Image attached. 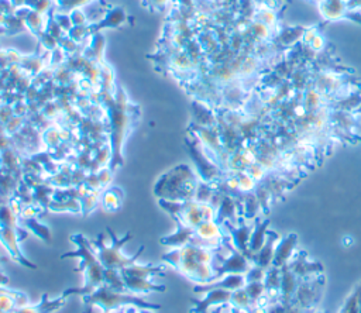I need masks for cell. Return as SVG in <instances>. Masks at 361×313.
Instances as JSON below:
<instances>
[{
  "mask_svg": "<svg viewBox=\"0 0 361 313\" xmlns=\"http://www.w3.org/2000/svg\"><path fill=\"white\" fill-rule=\"evenodd\" d=\"M310 44H312V48H314L315 51H321L322 48L325 47V41H323L322 36H319V34H316V37L314 40H312Z\"/></svg>",
  "mask_w": 361,
  "mask_h": 313,
  "instance_id": "obj_12",
  "label": "cell"
},
{
  "mask_svg": "<svg viewBox=\"0 0 361 313\" xmlns=\"http://www.w3.org/2000/svg\"><path fill=\"white\" fill-rule=\"evenodd\" d=\"M23 237L18 236L17 229L12 227H0V245L3 246V249L8 251V254L17 262H20L21 266L29 267V268H37L36 264L29 261L26 255L23 254L20 249V240Z\"/></svg>",
  "mask_w": 361,
  "mask_h": 313,
  "instance_id": "obj_4",
  "label": "cell"
},
{
  "mask_svg": "<svg viewBox=\"0 0 361 313\" xmlns=\"http://www.w3.org/2000/svg\"><path fill=\"white\" fill-rule=\"evenodd\" d=\"M165 268L158 266H151V264H138L134 262L132 266L122 270L123 277H134V278H147L153 279V277L164 275Z\"/></svg>",
  "mask_w": 361,
  "mask_h": 313,
  "instance_id": "obj_8",
  "label": "cell"
},
{
  "mask_svg": "<svg viewBox=\"0 0 361 313\" xmlns=\"http://www.w3.org/2000/svg\"><path fill=\"white\" fill-rule=\"evenodd\" d=\"M103 203L108 210H116L120 206V199L116 195H113L112 192H108V194L105 195Z\"/></svg>",
  "mask_w": 361,
  "mask_h": 313,
  "instance_id": "obj_11",
  "label": "cell"
},
{
  "mask_svg": "<svg viewBox=\"0 0 361 313\" xmlns=\"http://www.w3.org/2000/svg\"><path fill=\"white\" fill-rule=\"evenodd\" d=\"M105 285H108L109 288L114 291L119 292H127L126 290V285H125V279L122 275V271L120 270H105Z\"/></svg>",
  "mask_w": 361,
  "mask_h": 313,
  "instance_id": "obj_9",
  "label": "cell"
},
{
  "mask_svg": "<svg viewBox=\"0 0 361 313\" xmlns=\"http://www.w3.org/2000/svg\"><path fill=\"white\" fill-rule=\"evenodd\" d=\"M195 236V230L189 229L181 223H178V230L170 236L161 238V245L170 249H181L192 243Z\"/></svg>",
  "mask_w": 361,
  "mask_h": 313,
  "instance_id": "obj_7",
  "label": "cell"
},
{
  "mask_svg": "<svg viewBox=\"0 0 361 313\" xmlns=\"http://www.w3.org/2000/svg\"><path fill=\"white\" fill-rule=\"evenodd\" d=\"M108 233L110 234V243L106 245L105 243V236L99 234L96 237V240L92 242V246L96 251V255H98L99 261L102 266L105 267V270L113 268V270H120L122 271L123 268L132 266V264L138 261V257L141 255V253L144 251V247H140L138 251L129 257L123 253V246L132 240V234L127 233L123 238H119L110 229H108Z\"/></svg>",
  "mask_w": 361,
  "mask_h": 313,
  "instance_id": "obj_2",
  "label": "cell"
},
{
  "mask_svg": "<svg viewBox=\"0 0 361 313\" xmlns=\"http://www.w3.org/2000/svg\"><path fill=\"white\" fill-rule=\"evenodd\" d=\"M71 242L77 246V251L65 253L61 258L68 257H79V268L84 271L85 285L82 288H75V290H68L64 292L65 297L69 295H89L93 291L98 290L101 285L105 284V267L101 264L96 251L92 246L90 240H88L84 234H75L71 237Z\"/></svg>",
  "mask_w": 361,
  "mask_h": 313,
  "instance_id": "obj_1",
  "label": "cell"
},
{
  "mask_svg": "<svg viewBox=\"0 0 361 313\" xmlns=\"http://www.w3.org/2000/svg\"><path fill=\"white\" fill-rule=\"evenodd\" d=\"M84 303L86 305H96L102 308L105 312L108 313H119L122 309L125 308H137V309H160L158 305H153L149 303L144 299H141V297L129 294V292H119L112 290L108 285H101L98 290L93 291L89 295H85L84 298Z\"/></svg>",
  "mask_w": 361,
  "mask_h": 313,
  "instance_id": "obj_3",
  "label": "cell"
},
{
  "mask_svg": "<svg viewBox=\"0 0 361 313\" xmlns=\"http://www.w3.org/2000/svg\"><path fill=\"white\" fill-rule=\"evenodd\" d=\"M9 285V277L0 270V288H3V286H8Z\"/></svg>",
  "mask_w": 361,
  "mask_h": 313,
  "instance_id": "obj_13",
  "label": "cell"
},
{
  "mask_svg": "<svg viewBox=\"0 0 361 313\" xmlns=\"http://www.w3.org/2000/svg\"><path fill=\"white\" fill-rule=\"evenodd\" d=\"M106 313H108V312H106Z\"/></svg>",
  "mask_w": 361,
  "mask_h": 313,
  "instance_id": "obj_15",
  "label": "cell"
},
{
  "mask_svg": "<svg viewBox=\"0 0 361 313\" xmlns=\"http://www.w3.org/2000/svg\"><path fill=\"white\" fill-rule=\"evenodd\" d=\"M126 290L129 294L140 295V294H151V292H164L165 285L158 284L157 281L147 278H134V277H123Z\"/></svg>",
  "mask_w": 361,
  "mask_h": 313,
  "instance_id": "obj_5",
  "label": "cell"
},
{
  "mask_svg": "<svg viewBox=\"0 0 361 313\" xmlns=\"http://www.w3.org/2000/svg\"><path fill=\"white\" fill-rule=\"evenodd\" d=\"M66 298L64 294L55 299H48V295L44 294L42 299L36 305H27L16 309L13 313H55L61 308H64Z\"/></svg>",
  "mask_w": 361,
  "mask_h": 313,
  "instance_id": "obj_6",
  "label": "cell"
},
{
  "mask_svg": "<svg viewBox=\"0 0 361 313\" xmlns=\"http://www.w3.org/2000/svg\"><path fill=\"white\" fill-rule=\"evenodd\" d=\"M3 262H5V258L2 255H0V264H3Z\"/></svg>",
  "mask_w": 361,
  "mask_h": 313,
  "instance_id": "obj_14",
  "label": "cell"
},
{
  "mask_svg": "<svg viewBox=\"0 0 361 313\" xmlns=\"http://www.w3.org/2000/svg\"><path fill=\"white\" fill-rule=\"evenodd\" d=\"M16 223H17V213L12 212L8 208H3L2 210H0V227L17 229Z\"/></svg>",
  "mask_w": 361,
  "mask_h": 313,
  "instance_id": "obj_10",
  "label": "cell"
}]
</instances>
